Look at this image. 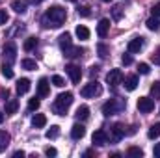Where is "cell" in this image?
<instances>
[{
    "label": "cell",
    "mask_w": 160,
    "mask_h": 158,
    "mask_svg": "<svg viewBox=\"0 0 160 158\" xmlns=\"http://www.w3.org/2000/svg\"><path fill=\"white\" fill-rule=\"evenodd\" d=\"M9 134L6 132V130H0V153H4L6 149H8V145H9Z\"/></svg>",
    "instance_id": "19"
},
{
    "label": "cell",
    "mask_w": 160,
    "mask_h": 158,
    "mask_svg": "<svg viewBox=\"0 0 160 158\" xmlns=\"http://www.w3.org/2000/svg\"><path fill=\"white\" fill-rule=\"evenodd\" d=\"M67 19V9H63L62 6H52L45 11L41 22L45 28H60Z\"/></svg>",
    "instance_id": "1"
},
{
    "label": "cell",
    "mask_w": 160,
    "mask_h": 158,
    "mask_svg": "<svg viewBox=\"0 0 160 158\" xmlns=\"http://www.w3.org/2000/svg\"><path fill=\"white\" fill-rule=\"evenodd\" d=\"M128 52H140L143 48V37H134V39L128 41Z\"/></svg>",
    "instance_id": "14"
},
{
    "label": "cell",
    "mask_w": 160,
    "mask_h": 158,
    "mask_svg": "<svg viewBox=\"0 0 160 158\" xmlns=\"http://www.w3.org/2000/svg\"><path fill=\"white\" fill-rule=\"evenodd\" d=\"M17 110H19V101H17V99H9L8 104H6V114L11 116V114H15Z\"/></svg>",
    "instance_id": "20"
},
{
    "label": "cell",
    "mask_w": 160,
    "mask_h": 158,
    "mask_svg": "<svg viewBox=\"0 0 160 158\" xmlns=\"http://www.w3.org/2000/svg\"><path fill=\"white\" fill-rule=\"evenodd\" d=\"M106 82H108V86H112V87L123 84V73H121V69H112V71L106 75Z\"/></svg>",
    "instance_id": "5"
},
{
    "label": "cell",
    "mask_w": 160,
    "mask_h": 158,
    "mask_svg": "<svg viewBox=\"0 0 160 158\" xmlns=\"http://www.w3.org/2000/svg\"><path fill=\"white\" fill-rule=\"evenodd\" d=\"M151 60H153V63H155V65H160V48L153 54V56H151Z\"/></svg>",
    "instance_id": "41"
},
{
    "label": "cell",
    "mask_w": 160,
    "mask_h": 158,
    "mask_svg": "<svg viewBox=\"0 0 160 158\" xmlns=\"http://www.w3.org/2000/svg\"><path fill=\"white\" fill-rule=\"evenodd\" d=\"M21 67H22V69H26V71H36V69H38V63H36V60L26 58V60H22V62H21Z\"/></svg>",
    "instance_id": "24"
},
{
    "label": "cell",
    "mask_w": 160,
    "mask_h": 158,
    "mask_svg": "<svg viewBox=\"0 0 160 158\" xmlns=\"http://www.w3.org/2000/svg\"><path fill=\"white\" fill-rule=\"evenodd\" d=\"M101 93H102V87H101V84H99L97 80L86 84V86L80 89V95H82L84 99H95V97H99Z\"/></svg>",
    "instance_id": "4"
},
{
    "label": "cell",
    "mask_w": 160,
    "mask_h": 158,
    "mask_svg": "<svg viewBox=\"0 0 160 158\" xmlns=\"http://www.w3.org/2000/svg\"><path fill=\"white\" fill-rule=\"evenodd\" d=\"M63 54H65L67 58H78V56H82V54H84V48L69 45V47H65V48H63Z\"/></svg>",
    "instance_id": "13"
},
{
    "label": "cell",
    "mask_w": 160,
    "mask_h": 158,
    "mask_svg": "<svg viewBox=\"0 0 160 158\" xmlns=\"http://www.w3.org/2000/svg\"><path fill=\"white\" fill-rule=\"evenodd\" d=\"M151 95H153V99H158L160 101V82H155L151 86Z\"/></svg>",
    "instance_id": "34"
},
{
    "label": "cell",
    "mask_w": 160,
    "mask_h": 158,
    "mask_svg": "<svg viewBox=\"0 0 160 158\" xmlns=\"http://www.w3.org/2000/svg\"><path fill=\"white\" fill-rule=\"evenodd\" d=\"M123 136H125V126L119 125V123H116V125L110 128V136H108V140H110L112 143H118Z\"/></svg>",
    "instance_id": "7"
},
{
    "label": "cell",
    "mask_w": 160,
    "mask_h": 158,
    "mask_svg": "<svg viewBox=\"0 0 160 158\" xmlns=\"http://www.w3.org/2000/svg\"><path fill=\"white\" fill-rule=\"evenodd\" d=\"M78 15H80V17H89V15H91V11H89V7H88V6H80V7H78Z\"/></svg>",
    "instance_id": "37"
},
{
    "label": "cell",
    "mask_w": 160,
    "mask_h": 158,
    "mask_svg": "<svg viewBox=\"0 0 160 158\" xmlns=\"http://www.w3.org/2000/svg\"><path fill=\"white\" fill-rule=\"evenodd\" d=\"M153 15L155 17H160V4H155L153 6Z\"/></svg>",
    "instance_id": "43"
},
{
    "label": "cell",
    "mask_w": 160,
    "mask_h": 158,
    "mask_svg": "<svg viewBox=\"0 0 160 158\" xmlns=\"http://www.w3.org/2000/svg\"><path fill=\"white\" fill-rule=\"evenodd\" d=\"M32 125H34L36 128H43V126L47 125V117H45L43 114H36L34 119H32Z\"/></svg>",
    "instance_id": "23"
},
{
    "label": "cell",
    "mask_w": 160,
    "mask_h": 158,
    "mask_svg": "<svg viewBox=\"0 0 160 158\" xmlns=\"http://www.w3.org/2000/svg\"><path fill=\"white\" fill-rule=\"evenodd\" d=\"M153 108H155V101L153 99H149V97H140L138 99V110L142 114H149V112H153Z\"/></svg>",
    "instance_id": "6"
},
{
    "label": "cell",
    "mask_w": 160,
    "mask_h": 158,
    "mask_svg": "<svg viewBox=\"0 0 160 158\" xmlns=\"http://www.w3.org/2000/svg\"><path fill=\"white\" fill-rule=\"evenodd\" d=\"M45 136H47L48 140H56V138L60 136V126H58V125H52V126L47 130V134H45Z\"/></svg>",
    "instance_id": "27"
},
{
    "label": "cell",
    "mask_w": 160,
    "mask_h": 158,
    "mask_svg": "<svg viewBox=\"0 0 160 158\" xmlns=\"http://www.w3.org/2000/svg\"><path fill=\"white\" fill-rule=\"evenodd\" d=\"M4 58L11 63V62H15V58H17V45L13 43V41H8L6 45H4Z\"/></svg>",
    "instance_id": "8"
},
{
    "label": "cell",
    "mask_w": 160,
    "mask_h": 158,
    "mask_svg": "<svg viewBox=\"0 0 160 158\" xmlns=\"http://www.w3.org/2000/svg\"><path fill=\"white\" fill-rule=\"evenodd\" d=\"M58 41H60V47H62V50H63L65 47H69V45H71V34H69V32L62 34V36L58 37Z\"/></svg>",
    "instance_id": "29"
},
{
    "label": "cell",
    "mask_w": 160,
    "mask_h": 158,
    "mask_svg": "<svg viewBox=\"0 0 160 158\" xmlns=\"http://www.w3.org/2000/svg\"><path fill=\"white\" fill-rule=\"evenodd\" d=\"M91 141H93V145L102 147V145H106V143H108V134H106L104 130H95V132H93V136H91Z\"/></svg>",
    "instance_id": "10"
},
{
    "label": "cell",
    "mask_w": 160,
    "mask_h": 158,
    "mask_svg": "<svg viewBox=\"0 0 160 158\" xmlns=\"http://www.w3.org/2000/svg\"><path fill=\"white\" fill-rule=\"evenodd\" d=\"M0 73H2V77H6V78H13V69H11L9 63H2Z\"/></svg>",
    "instance_id": "30"
},
{
    "label": "cell",
    "mask_w": 160,
    "mask_h": 158,
    "mask_svg": "<svg viewBox=\"0 0 160 158\" xmlns=\"http://www.w3.org/2000/svg\"><path fill=\"white\" fill-rule=\"evenodd\" d=\"M102 2H112V0H102Z\"/></svg>",
    "instance_id": "50"
},
{
    "label": "cell",
    "mask_w": 160,
    "mask_h": 158,
    "mask_svg": "<svg viewBox=\"0 0 160 158\" xmlns=\"http://www.w3.org/2000/svg\"><path fill=\"white\" fill-rule=\"evenodd\" d=\"M75 34H77V37H78V39H82V41L89 39V30H88L86 26H82V24H78V26H77Z\"/></svg>",
    "instance_id": "22"
},
{
    "label": "cell",
    "mask_w": 160,
    "mask_h": 158,
    "mask_svg": "<svg viewBox=\"0 0 160 158\" xmlns=\"http://www.w3.org/2000/svg\"><path fill=\"white\" fill-rule=\"evenodd\" d=\"M28 2H30V4H41L43 0H28Z\"/></svg>",
    "instance_id": "47"
},
{
    "label": "cell",
    "mask_w": 160,
    "mask_h": 158,
    "mask_svg": "<svg viewBox=\"0 0 160 158\" xmlns=\"http://www.w3.org/2000/svg\"><path fill=\"white\" fill-rule=\"evenodd\" d=\"M97 73H99V67H97V65H93V67H91V71H89V75H91V77H95Z\"/></svg>",
    "instance_id": "45"
},
{
    "label": "cell",
    "mask_w": 160,
    "mask_h": 158,
    "mask_svg": "<svg viewBox=\"0 0 160 158\" xmlns=\"http://www.w3.org/2000/svg\"><path fill=\"white\" fill-rule=\"evenodd\" d=\"M11 9L15 13H26V0H11Z\"/></svg>",
    "instance_id": "16"
},
{
    "label": "cell",
    "mask_w": 160,
    "mask_h": 158,
    "mask_svg": "<svg viewBox=\"0 0 160 158\" xmlns=\"http://www.w3.org/2000/svg\"><path fill=\"white\" fill-rule=\"evenodd\" d=\"M138 71H140L142 75H149V71H151V67H149L147 63H140V65H138Z\"/></svg>",
    "instance_id": "38"
},
{
    "label": "cell",
    "mask_w": 160,
    "mask_h": 158,
    "mask_svg": "<svg viewBox=\"0 0 160 158\" xmlns=\"http://www.w3.org/2000/svg\"><path fill=\"white\" fill-rule=\"evenodd\" d=\"M84 134H86L84 125L75 123V125H73V128H71V138H73V140H82V138H84Z\"/></svg>",
    "instance_id": "15"
},
{
    "label": "cell",
    "mask_w": 160,
    "mask_h": 158,
    "mask_svg": "<svg viewBox=\"0 0 160 158\" xmlns=\"http://www.w3.org/2000/svg\"><path fill=\"white\" fill-rule=\"evenodd\" d=\"M13 156H15V158H19V156H24V151H15V153H13Z\"/></svg>",
    "instance_id": "46"
},
{
    "label": "cell",
    "mask_w": 160,
    "mask_h": 158,
    "mask_svg": "<svg viewBox=\"0 0 160 158\" xmlns=\"http://www.w3.org/2000/svg\"><path fill=\"white\" fill-rule=\"evenodd\" d=\"M112 17H114V21H121V17H123V7H121L119 4H116V6L112 7Z\"/></svg>",
    "instance_id": "32"
},
{
    "label": "cell",
    "mask_w": 160,
    "mask_h": 158,
    "mask_svg": "<svg viewBox=\"0 0 160 158\" xmlns=\"http://www.w3.org/2000/svg\"><path fill=\"white\" fill-rule=\"evenodd\" d=\"M77 119H80V121H86V119L89 117V108L86 106V104H82V106H78L77 108Z\"/></svg>",
    "instance_id": "21"
},
{
    "label": "cell",
    "mask_w": 160,
    "mask_h": 158,
    "mask_svg": "<svg viewBox=\"0 0 160 158\" xmlns=\"http://www.w3.org/2000/svg\"><path fill=\"white\" fill-rule=\"evenodd\" d=\"M160 136V123H155L151 128H149V132H147V138L149 140H157Z\"/></svg>",
    "instance_id": "25"
},
{
    "label": "cell",
    "mask_w": 160,
    "mask_h": 158,
    "mask_svg": "<svg viewBox=\"0 0 160 158\" xmlns=\"http://www.w3.org/2000/svg\"><path fill=\"white\" fill-rule=\"evenodd\" d=\"M28 91H30V80L21 78L17 82V93H19V95H24V93H28Z\"/></svg>",
    "instance_id": "17"
},
{
    "label": "cell",
    "mask_w": 160,
    "mask_h": 158,
    "mask_svg": "<svg viewBox=\"0 0 160 158\" xmlns=\"http://www.w3.org/2000/svg\"><path fill=\"white\" fill-rule=\"evenodd\" d=\"M121 62H123V65H130L132 63V56L130 54H123L121 56Z\"/></svg>",
    "instance_id": "40"
},
{
    "label": "cell",
    "mask_w": 160,
    "mask_h": 158,
    "mask_svg": "<svg viewBox=\"0 0 160 158\" xmlns=\"http://www.w3.org/2000/svg\"><path fill=\"white\" fill-rule=\"evenodd\" d=\"M4 121V114H2V110H0V123Z\"/></svg>",
    "instance_id": "48"
},
{
    "label": "cell",
    "mask_w": 160,
    "mask_h": 158,
    "mask_svg": "<svg viewBox=\"0 0 160 158\" xmlns=\"http://www.w3.org/2000/svg\"><path fill=\"white\" fill-rule=\"evenodd\" d=\"M8 21H9V15H8L4 9H0V26H2V24H6Z\"/></svg>",
    "instance_id": "39"
},
{
    "label": "cell",
    "mask_w": 160,
    "mask_h": 158,
    "mask_svg": "<svg viewBox=\"0 0 160 158\" xmlns=\"http://www.w3.org/2000/svg\"><path fill=\"white\" fill-rule=\"evenodd\" d=\"M145 24H147V28H149L151 32H157V30H160V21L155 17V15H153V17H151Z\"/></svg>",
    "instance_id": "26"
},
{
    "label": "cell",
    "mask_w": 160,
    "mask_h": 158,
    "mask_svg": "<svg viewBox=\"0 0 160 158\" xmlns=\"http://www.w3.org/2000/svg\"><path fill=\"white\" fill-rule=\"evenodd\" d=\"M38 95H39L41 99H45V97L50 95V84H48L47 78H41L38 82Z\"/></svg>",
    "instance_id": "11"
},
{
    "label": "cell",
    "mask_w": 160,
    "mask_h": 158,
    "mask_svg": "<svg viewBox=\"0 0 160 158\" xmlns=\"http://www.w3.org/2000/svg\"><path fill=\"white\" fill-rule=\"evenodd\" d=\"M153 155H155L157 158H160V143H157V145H155V149H153Z\"/></svg>",
    "instance_id": "44"
},
{
    "label": "cell",
    "mask_w": 160,
    "mask_h": 158,
    "mask_svg": "<svg viewBox=\"0 0 160 158\" xmlns=\"http://www.w3.org/2000/svg\"><path fill=\"white\" fill-rule=\"evenodd\" d=\"M45 155H47V156H56L58 151H56L54 147H47V149H45Z\"/></svg>",
    "instance_id": "42"
},
{
    "label": "cell",
    "mask_w": 160,
    "mask_h": 158,
    "mask_svg": "<svg viewBox=\"0 0 160 158\" xmlns=\"http://www.w3.org/2000/svg\"><path fill=\"white\" fill-rule=\"evenodd\" d=\"M127 155H128V156H134V158H142L143 156V151H142L140 147H128V149H127Z\"/></svg>",
    "instance_id": "31"
},
{
    "label": "cell",
    "mask_w": 160,
    "mask_h": 158,
    "mask_svg": "<svg viewBox=\"0 0 160 158\" xmlns=\"http://www.w3.org/2000/svg\"><path fill=\"white\" fill-rule=\"evenodd\" d=\"M52 84H54L56 87H63V86H65V80L62 78L60 75H54V77H52Z\"/></svg>",
    "instance_id": "36"
},
{
    "label": "cell",
    "mask_w": 160,
    "mask_h": 158,
    "mask_svg": "<svg viewBox=\"0 0 160 158\" xmlns=\"http://www.w3.org/2000/svg\"><path fill=\"white\" fill-rule=\"evenodd\" d=\"M136 87H138V77L136 75H130L125 78V89L127 91H134Z\"/></svg>",
    "instance_id": "18"
},
{
    "label": "cell",
    "mask_w": 160,
    "mask_h": 158,
    "mask_svg": "<svg viewBox=\"0 0 160 158\" xmlns=\"http://www.w3.org/2000/svg\"><path fill=\"white\" fill-rule=\"evenodd\" d=\"M97 52H99V56H101V58H106V56H108V52H110V48H108L106 45L99 43V45H97Z\"/></svg>",
    "instance_id": "33"
},
{
    "label": "cell",
    "mask_w": 160,
    "mask_h": 158,
    "mask_svg": "<svg viewBox=\"0 0 160 158\" xmlns=\"http://www.w3.org/2000/svg\"><path fill=\"white\" fill-rule=\"evenodd\" d=\"M108 30H110V21L108 19H101L99 24H97V36L104 39L108 36Z\"/></svg>",
    "instance_id": "12"
},
{
    "label": "cell",
    "mask_w": 160,
    "mask_h": 158,
    "mask_svg": "<svg viewBox=\"0 0 160 158\" xmlns=\"http://www.w3.org/2000/svg\"><path fill=\"white\" fill-rule=\"evenodd\" d=\"M38 47V37H28V39L24 41V45H22V48L26 50V52H30V50H34Z\"/></svg>",
    "instance_id": "28"
},
{
    "label": "cell",
    "mask_w": 160,
    "mask_h": 158,
    "mask_svg": "<svg viewBox=\"0 0 160 158\" xmlns=\"http://www.w3.org/2000/svg\"><path fill=\"white\" fill-rule=\"evenodd\" d=\"M38 108H39V99H30L28 101V110L30 112H36Z\"/></svg>",
    "instance_id": "35"
},
{
    "label": "cell",
    "mask_w": 160,
    "mask_h": 158,
    "mask_svg": "<svg viewBox=\"0 0 160 158\" xmlns=\"http://www.w3.org/2000/svg\"><path fill=\"white\" fill-rule=\"evenodd\" d=\"M67 2H77V0H67Z\"/></svg>",
    "instance_id": "49"
},
{
    "label": "cell",
    "mask_w": 160,
    "mask_h": 158,
    "mask_svg": "<svg viewBox=\"0 0 160 158\" xmlns=\"http://www.w3.org/2000/svg\"><path fill=\"white\" fill-rule=\"evenodd\" d=\"M65 73L69 75V78L73 84H78L80 78H82V71H80L78 65H73V63H69V65H65Z\"/></svg>",
    "instance_id": "9"
},
{
    "label": "cell",
    "mask_w": 160,
    "mask_h": 158,
    "mask_svg": "<svg viewBox=\"0 0 160 158\" xmlns=\"http://www.w3.org/2000/svg\"><path fill=\"white\" fill-rule=\"evenodd\" d=\"M125 106H127V102H125L123 99H110L108 102L102 104V114H104L106 117L116 116V114H119L121 110H125Z\"/></svg>",
    "instance_id": "3"
},
{
    "label": "cell",
    "mask_w": 160,
    "mask_h": 158,
    "mask_svg": "<svg viewBox=\"0 0 160 158\" xmlns=\"http://www.w3.org/2000/svg\"><path fill=\"white\" fill-rule=\"evenodd\" d=\"M73 104V93L71 91H65V93H60L58 97H56V101H54V104H52V110H54V114H58V116H65V112H67V108Z\"/></svg>",
    "instance_id": "2"
}]
</instances>
